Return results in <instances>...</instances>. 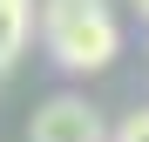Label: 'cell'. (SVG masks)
<instances>
[{
    "label": "cell",
    "instance_id": "cell-2",
    "mask_svg": "<svg viewBox=\"0 0 149 142\" xmlns=\"http://www.w3.org/2000/svg\"><path fill=\"white\" fill-rule=\"evenodd\" d=\"M27 142H109V129H102V115H95L81 95H47L34 108Z\"/></svg>",
    "mask_w": 149,
    "mask_h": 142
},
{
    "label": "cell",
    "instance_id": "cell-3",
    "mask_svg": "<svg viewBox=\"0 0 149 142\" xmlns=\"http://www.w3.org/2000/svg\"><path fill=\"white\" fill-rule=\"evenodd\" d=\"M27 34H34V0H0V81L20 68Z\"/></svg>",
    "mask_w": 149,
    "mask_h": 142
},
{
    "label": "cell",
    "instance_id": "cell-5",
    "mask_svg": "<svg viewBox=\"0 0 149 142\" xmlns=\"http://www.w3.org/2000/svg\"><path fill=\"white\" fill-rule=\"evenodd\" d=\"M129 7H136V14H142V20H149V0H129Z\"/></svg>",
    "mask_w": 149,
    "mask_h": 142
},
{
    "label": "cell",
    "instance_id": "cell-4",
    "mask_svg": "<svg viewBox=\"0 0 149 142\" xmlns=\"http://www.w3.org/2000/svg\"><path fill=\"white\" fill-rule=\"evenodd\" d=\"M115 142H149V108H136V115H129V122H122V129H115Z\"/></svg>",
    "mask_w": 149,
    "mask_h": 142
},
{
    "label": "cell",
    "instance_id": "cell-1",
    "mask_svg": "<svg viewBox=\"0 0 149 142\" xmlns=\"http://www.w3.org/2000/svg\"><path fill=\"white\" fill-rule=\"evenodd\" d=\"M34 27H41V47L68 75H102L122 54V20L109 0H41Z\"/></svg>",
    "mask_w": 149,
    "mask_h": 142
}]
</instances>
